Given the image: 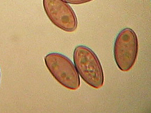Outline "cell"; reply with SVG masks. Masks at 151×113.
I'll return each mask as SVG.
<instances>
[{"instance_id":"obj_3","label":"cell","mask_w":151,"mask_h":113,"mask_svg":"<svg viewBox=\"0 0 151 113\" xmlns=\"http://www.w3.org/2000/svg\"><path fill=\"white\" fill-rule=\"evenodd\" d=\"M139 43L134 30L126 28L119 32L114 42V55L119 69L128 71L137 59Z\"/></svg>"},{"instance_id":"obj_1","label":"cell","mask_w":151,"mask_h":113,"mask_svg":"<svg viewBox=\"0 0 151 113\" xmlns=\"http://www.w3.org/2000/svg\"><path fill=\"white\" fill-rule=\"evenodd\" d=\"M74 65L78 73L88 85L99 89L104 83V76L101 62L96 53L85 46L76 47L73 53Z\"/></svg>"},{"instance_id":"obj_6","label":"cell","mask_w":151,"mask_h":113,"mask_svg":"<svg viewBox=\"0 0 151 113\" xmlns=\"http://www.w3.org/2000/svg\"><path fill=\"white\" fill-rule=\"evenodd\" d=\"M0 80H1V72H0Z\"/></svg>"},{"instance_id":"obj_4","label":"cell","mask_w":151,"mask_h":113,"mask_svg":"<svg viewBox=\"0 0 151 113\" xmlns=\"http://www.w3.org/2000/svg\"><path fill=\"white\" fill-rule=\"evenodd\" d=\"M43 6L48 18L61 30L72 32L78 27L75 12L63 0H43Z\"/></svg>"},{"instance_id":"obj_5","label":"cell","mask_w":151,"mask_h":113,"mask_svg":"<svg viewBox=\"0 0 151 113\" xmlns=\"http://www.w3.org/2000/svg\"><path fill=\"white\" fill-rule=\"evenodd\" d=\"M64 2L72 4H81L89 2L93 0H63Z\"/></svg>"},{"instance_id":"obj_2","label":"cell","mask_w":151,"mask_h":113,"mask_svg":"<svg viewBox=\"0 0 151 113\" xmlns=\"http://www.w3.org/2000/svg\"><path fill=\"white\" fill-rule=\"evenodd\" d=\"M44 60L49 71L60 84L70 90L80 88V76L68 57L61 53H52L46 55Z\"/></svg>"}]
</instances>
